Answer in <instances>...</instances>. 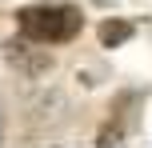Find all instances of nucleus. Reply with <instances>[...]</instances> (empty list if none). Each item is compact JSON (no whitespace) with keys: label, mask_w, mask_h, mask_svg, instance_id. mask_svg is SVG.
<instances>
[{"label":"nucleus","mask_w":152,"mask_h":148,"mask_svg":"<svg viewBox=\"0 0 152 148\" xmlns=\"http://www.w3.org/2000/svg\"><path fill=\"white\" fill-rule=\"evenodd\" d=\"M128 36H132V24L128 20H104V24H100V44H104V48H120Z\"/></svg>","instance_id":"nucleus-2"},{"label":"nucleus","mask_w":152,"mask_h":148,"mask_svg":"<svg viewBox=\"0 0 152 148\" xmlns=\"http://www.w3.org/2000/svg\"><path fill=\"white\" fill-rule=\"evenodd\" d=\"M84 16L72 4H32L20 8V32L24 40H36V44H68L72 36H80Z\"/></svg>","instance_id":"nucleus-1"}]
</instances>
